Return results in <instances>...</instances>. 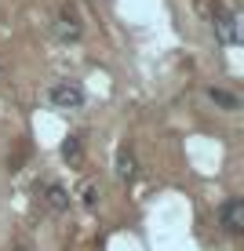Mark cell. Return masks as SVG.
<instances>
[{"label": "cell", "instance_id": "obj_1", "mask_svg": "<svg viewBox=\"0 0 244 251\" xmlns=\"http://www.w3.org/2000/svg\"><path fill=\"white\" fill-rule=\"evenodd\" d=\"M212 25H215V40H219L222 48H237V44H241L237 15H233L222 0H212Z\"/></svg>", "mask_w": 244, "mask_h": 251}, {"label": "cell", "instance_id": "obj_2", "mask_svg": "<svg viewBox=\"0 0 244 251\" xmlns=\"http://www.w3.org/2000/svg\"><path fill=\"white\" fill-rule=\"evenodd\" d=\"M84 102H88V95H84L81 84L62 80V84H51L48 88V106L51 109H81Z\"/></svg>", "mask_w": 244, "mask_h": 251}, {"label": "cell", "instance_id": "obj_3", "mask_svg": "<svg viewBox=\"0 0 244 251\" xmlns=\"http://www.w3.org/2000/svg\"><path fill=\"white\" fill-rule=\"evenodd\" d=\"M55 37L62 40V44H77V40L84 37V25H81V19H77L73 4H66L62 11H58V22H55Z\"/></svg>", "mask_w": 244, "mask_h": 251}, {"label": "cell", "instance_id": "obj_4", "mask_svg": "<svg viewBox=\"0 0 244 251\" xmlns=\"http://www.w3.org/2000/svg\"><path fill=\"white\" fill-rule=\"evenodd\" d=\"M219 222H222L226 233H233V237L244 233V201L241 197H230V201L219 207Z\"/></svg>", "mask_w": 244, "mask_h": 251}, {"label": "cell", "instance_id": "obj_5", "mask_svg": "<svg viewBox=\"0 0 244 251\" xmlns=\"http://www.w3.org/2000/svg\"><path fill=\"white\" fill-rule=\"evenodd\" d=\"M113 171H117L120 182H135L138 160H135V150H132V146H120V150H117V157H113Z\"/></svg>", "mask_w": 244, "mask_h": 251}, {"label": "cell", "instance_id": "obj_6", "mask_svg": "<svg viewBox=\"0 0 244 251\" xmlns=\"http://www.w3.org/2000/svg\"><path fill=\"white\" fill-rule=\"evenodd\" d=\"M44 204H48V211H55V215L69 211V189L62 182H48L44 186Z\"/></svg>", "mask_w": 244, "mask_h": 251}, {"label": "cell", "instance_id": "obj_7", "mask_svg": "<svg viewBox=\"0 0 244 251\" xmlns=\"http://www.w3.org/2000/svg\"><path fill=\"white\" fill-rule=\"evenodd\" d=\"M208 99H212L215 106L230 109V113H233V109H241V99H237L233 91H226V88H208Z\"/></svg>", "mask_w": 244, "mask_h": 251}, {"label": "cell", "instance_id": "obj_8", "mask_svg": "<svg viewBox=\"0 0 244 251\" xmlns=\"http://www.w3.org/2000/svg\"><path fill=\"white\" fill-rule=\"evenodd\" d=\"M81 153H84L81 135H66V142H62V160H66V164H81Z\"/></svg>", "mask_w": 244, "mask_h": 251}, {"label": "cell", "instance_id": "obj_9", "mask_svg": "<svg viewBox=\"0 0 244 251\" xmlns=\"http://www.w3.org/2000/svg\"><path fill=\"white\" fill-rule=\"evenodd\" d=\"M81 201H84V207H88V211H95V207H99V189H95V182H84Z\"/></svg>", "mask_w": 244, "mask_h": 251}, {"label": "cell", "instance_id": "obj_10", "mask_svg": "<svg viewBox=\"0 0 244 251\" xmlns=\"http://www.w3.org/2000/svg\"><path fill=\"white\" fill-rule=\"evenodd\" d=\"M15 251H26V248H15Z\"/></svg>", "mask_w": 244, "mask_h": 251}]
</instances>
